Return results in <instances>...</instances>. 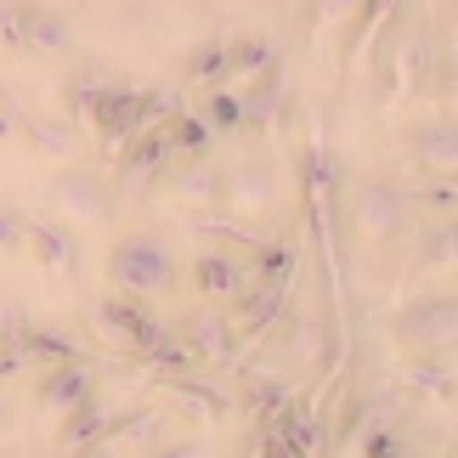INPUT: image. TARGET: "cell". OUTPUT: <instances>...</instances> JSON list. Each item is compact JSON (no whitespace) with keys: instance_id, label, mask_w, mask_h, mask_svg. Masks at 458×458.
Listing matches in <instances>:
<instances>
[{"instance_id":"obj_1","label":"cell","mask_w":458,"mask_h":458,"mask_svg":"<svg viewBox=\"0 0 458 458\" xmlns=\"http://www.w3.org/2000/svg\"><path fill=\"white\" fill-rule=\"evenodd\" d=\"M102 277H108V289H125V294H142V301L165 306V301H182V289H187V255L175 250L170 233L136 226V233H119L108 243Z\"/></svg>"},{"instance_id":"obj_2","label":"cell","mask_w":458,"mask_h":458,"mask_svg":"<svg viewBox=\"0 0 458 458\" xmlns=\"http://www.w3.org/2000/svg\"><path fill=\"white\" fill-rule=\"evenodd\" d=\"M345 204H351V226H357V238L368 250H391L396 238L419 233V204H413V192L402 182L362 175V182L345 192Z\"/></svg>"},{"instance_id":"obj_3","label":"cell","mask_w":458,"mask_h":458,"mask_svg":"<svg viewBox=\"0 0 458 458\" xmlns=\"http://www.w3.org/2000/svg\"><path fill=\"white\" fill-rule=\"evenodd\" d=\"M165 323L170 317L153 301L125 294V289H102L91 301V328L108 340V351H125V357H148V351L165 340Z\"/></svg>"},{"instance_id":"obj_4","label":"cell","mask_w":458,"mask_h":458,"mask_svg":"<svg viewBox=\"0 0 458 458\" xmlns=\"http://www.w3.org/2000/svg\"><path fill=\"white\" fill-rule=\"evenodd\" d=\"M46 204L63 226H108L119 216V192L108 175H97L91 165H57L46 182Z\"/></svg>"},{"instance_id":"obj_5","label":"cell","mask_w":458,"mask_h":458,"mask_svg":"<svg viewBox=\"0 0 458 458\" xmlns=\"http://www.w3.org/2000/svg\"><path fill=\"white\" fill-rule=\"evenodd\" d=\"M284 209V170L260 153L221 165V216L233 221H272Z\"/></svg>"},{"instance_id":"obj_6","label":"cell","mask_w":458,"mask_h":458,"mask_svg":"<svg viewBox=\"0 0 458 458\" xmlns=\"http://www.w3.org/2000/svg\"><path fill=\"white\" fill-rule=\"evenodd\" d=\"M458 334V294L453 289H430L419 301L396 306L391 317V345L402 357H425V351H447Z\"/></svg>"},{"instance_id":"obj_7","label":"cell","mask_w":458,"mask_h":458,"mask_svg":"<svg viewBox=\"0 0 458 458\" xmlns=\"http://www.w3.org/2000/svg\"><path fill=\"white\" fill-rule=\"evenodd\" d=\"M170 119H158V125H142L131 136V142H119L114 148V192L119 199H142V192H153V182H165L170 165H175V153H170Z\"/></svg>"},{"instance_id":"obj_8","label":"cell","mask_w":458,"mask_h":458,"mask_svg":"<svg viewBox=\"0 0 458 458\" xmlns=\"http://www.w3.org/2000/svg\"><path fill=\"white\" fill-rule=\"evenodd\" d=\"M165 340L182 351L192 368H221V362L238 357L233 328H226V311L221 306H204V301H192L175 323H165Z\"/></svg>"},{"instance_id":"obj_9","label":"cell","mask_w":458,"mask_h":458,"mask_svg":"<svg viewBox=\"0 0 458 458\" xmlns=\"http://www.w3.org/2000/svg\"><path fill=\"white\" fill-rule=\"evenodd\" d=\"M226 328H233V345H238V357L250 351L260 334H272L277 328V317L289 311V277H255L250 289L238 294V301H226Z\"/></svg>"},{"instance_id":"obj_10","label":"cell","mask_w":458,"mask_h":458,"mask_svg":"<svg viewBox=\"0 0 458 458\" xmlns=\"http://www.w3.org/2000/svg\"><path fill=\"white\" fill-rule=\"evenodd\" d=\"M158 436H165V408H119L108 425H102V436H91V442L80 447V458H148L158 453Z\"/></svg>"},{"instance_id":"obj_11","label":"cell","mask_w":458,"mask_h":458,"mask_svg":"<svg viewBox=\"0 0 458 458\" xmlns=\"http://www.w3.org/2000/svg\"><path fill=\"white\" fill-rule=\"evenodd\" d=\"M165 192L175 204L182 221H216L221 216V158L204 153V158H175L170 175H165Z\"/></svg>"},{"instance_id":"obj_12","label":"cell","mask_w":458,"mask_h":458,"mask_svg":"<svg viewBox=\"0 0 458 458\" xmlns=\"http://www.w3.org/2000/svg\"><path fill=\"white\" fill-rule=\"evenodd\" d=\"M85 125H91V136L102 148H119L131 142L136 131H142V85H125V80H102L91 108H85Z\"/></svg>"},{"instance_id":"obj_13","label":"cell","mask_w":458,"mask_h":458,"mask_svg":"<svg viewBox=\"0 0 458 458\" xmlns=\"http://www.w3.org/2000/svg\"><path fill=\"white\" fill-rule=\"evenodd\" d=\"M233 91L243 102V131H277L284 114H289V102H294V74H289V63L277 57L267 74L243 80V85H233Z\"/></svg>"},{"instance_id":"obj_14","label":"cell","mask_w":458,"mask_h":458,"mask_svg":"<svg viewBox=\"0 0 458 458\" xmlns=\"http://www.w3.org/2000/svg\"><path fill=\"white\" fill-rule=\"evenodd\" d=\"M23 255L51 277H74L80 238H74V226H63L57 216H23Z\"/></svg>"},{"instance_id":"obj_15","label":"cell","mask_w":458,"mask_h":458,"mask_svg":"<svg viewBox=\"0 0 458 458\" xmlns=\"http://www.w3.org/2000/svg\"><path fill=\"white\" fill-rule=\"evenodd\" d=\"M91 391H102V374L97 362H57V368H40V385H34V402H40L46 419H63L68 408H80Z\"/></svg>"},{"instance_id":"obj_16","label":"cell","mask_w":458,"mask_h":458,"mask_svg":"<svg viewBox=\"0 0 458 458\" xmlns=\"http://www.w3.org/2000/svg\"><path fill=\"white\" fill-rule=\"evenodd\" d=\"M80 46V23L74 12L57 6V0H29V17H23V51L34 57H68V51Z\"/></svg>"},{"instance_id":"obj_17","label":"cell","mask_w":458,"mask_h":458,"mask_svg":"<svg viewBox=\"0 0 458 458\" xmlns=\"http://www.w3.org/2000/svg\"><path fill=\"white\" fill-rule=\"evenodd\" d=\"M17 131H23V142L51 158V165H74V158L85 153V136L74 119H63V114H23L17 108Z\"/></svg>"},{"instance_id":"obj_18","label":"cell","mask_w":458,"mask_h":458,"mask_svg":"<svg viewBox=\"0 0 458 458\" xmlns=\"http://www.w3.org/2000/svg\"><path fill=\"white\" fill-rule=\"evenodd\" d=\"M408 148H413L419 170H425L430 182H447V175L458 170V125H453V114H430V119H419L413 136H408Z\"/></svg>"},{"instance_id":"obj_19","label":"cell","mask_w":458,"mask_h":458,"mask_svg":"<svg viewBox=\"0 0 458 458\" xmlns=\"http://www.w3.org/2000/svg\"><path fill=\"white\" fill-rule=\"evenodd\" d=\"M17 345H23V362H40V368H57V362H85V351L74 334L40 323V317H17Z\"/></svg>"},{"instance_id":"obj_20","label":"cell","mask_w":458,"mask_h":458,"mask_svg":"<svg viewBox=\"0 0 458 458\" xmlns=\"http://www.w3.org/2000/svg\"><path fill=\"white\" fill-rule=\"evenodd\" d=\"M277 328H284V362H306V368H317V362H328V351H334V340H328V323L317 311H284L277 317Z\"/></svg>"},{"instance_id":"obj_21","label":"cell","mask_w":458,"mask_h":458,"mask_svg":"<svg viewBox=\"0 0 458 458\" xmlns=\"http://www.w3.org/2000/svg\"><path fill=\"white\" fill-rule=\"evenodd\" d=\"M165 379V391H170V402H192V408H199L204 419H226L238 408L233 402V391H221L216 379L204 374V368H192V374H158Z\"/></svg>"},{"instance_id":"obj_22","label":"cell","mask_w":458,"mask_h":458,"mask_svg":"<svg viewBox=\"0 0 458 458\" xmlns=\"http://www.w3.org/2000/svg\"><path fill=\"white\" fill-rule=\"evenodd\" d=\"M114 413H119L114 402L102 396V391H91V396L80 402V408H68V413L57 419V447H63V453H80L85 442H91V436H102V425H108Z\"/></svg>"},{"instance_id":"obj_23","label":"cell","mask_w":458,"mask_h":458,"mask_svg":"<svg viewBox=\"0 0 458 458\" xmlns=\"http://www.w3.org/2000/svg\"><path fill=\"white\" fill-rule=\"evenodd\" d=\"M204 119V131L216 136V142H226V136H243V102L233 85H209V91H199V108H192Z\"/></svg>"},{"instance_id":"obj_24","label":"cell","mask_w":458,"mask_h":458,"mask_svg":"<svg viewBox=\"0 0 458 458\" xmlns=\"http://www.w3.org/2000/svg\"><path fill=\"white\" fill-rule=\"evenodd\" d=\"M402 379L413 391H425L430 402H453V345L447 351H425V357H408L402 362Z\"/></svg>"},{"instance_id":"obj_25","label":"cell","mask_w":458,"mask_h":458,"mask_svg":"<svg viewBox=\"0 0 458 458\" xmlns=\"http://www.w3.org/2000/svg\"><path fill=\"white\" fill-rule=\"evenodd\" d=\"M182 80H187V85H199V91H209V85H226V80H233V68H226V40H199V46H187V57H182Z\"/></svg>"},{"instance_id":"obj_26","label":"cell","mask_w":458,"mask_h":458,"mask_svg":"<svg viewBox=\"0 0 458 458\" xmlns=\"http://www.w3.org/2000/svg\"><path fill=\"white\" fill-rule=\"evenodd\" d=\"M272 63H277V46L267 40V34H243V40H226V68H233V80H226V85H243V80L267 74Z\"/></svg>"},{"instance_id":"obj_27","label":"cell","mask_w":458,"mask_h":458,"mask_svg":"<svg viewBox=\"0 0 458 458\" xmlns=\"http://www.w3.org/2000/svg\"><path fill=\"white\" fill-rule=\"evenodd\" d=\"M97 74H68L63 80V119H74V125H80V119H85V108H91V97H97Z\"/></svg>"},{"instance_id":"obj_28","label":"cell","mask_w":458,"mask_h":458,"mask_svg":"<svg viewBox=\"0 0 458 458\" xmlns=\"http://www.w3.org/2000/svg\"><path fill=\"white\" fill-rule=\"evenodd\" d=\"M23 17L29 0H0V46L6 51H23Z\"/></svg>"},{"instance_id":"obj_29","label":"cell","mask_w":458,"mask_h":458,"mask_svg":"<svg viewBox=\"0 0 458 458\" xmlns=\"http://www.w3.org/2000/svg\"><path fill=\"white\" fill-rule=\"evenodd\" d=\"M0 255H23V216L0 204Z\"/></svg>"},{"instance_id":"obj_30","label":"cell","mask_w":458,"mask_h":458,"mask_svg":"<svg viewBox=\"0 0 458 458\" xmlns=\"http://www.w3.org/2000/svg\"><path fill=\"white\" fill-rule=\"evenodd\" d=\"M250 402L260 413H277V408H289V391L277 379H260V385H250Z\"/></svg>"},{"instance_id":"obj_31","label":"cell","mask_w":458,"mask_h":458,"mask_svg":"<svg viewBox=\"0 0 458 458\" xmlns=\"http://www.w3.org/2000/svg\"><path fill=\"white\" fill-rule=\"evenodd\" d=\"M6 142H17V108L0 97V148H6Z\"/></svg>"}]
</instances>
